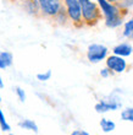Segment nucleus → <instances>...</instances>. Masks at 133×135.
<instances>
[{
  "instance_id": "obj_1",
  "label": "nucleus",
  "mask_w": 133,
  "mask_h": 135,
  "mask_svg": "<svg viewBox=\"0 0 133 135\" xmlns=\"http://www.w3.org/2000/svg\"><path fill=\"white\" fill-rule=\"evenodd\" d=\"M100 7L102 15L104 16L105 25L110 28H116L122 25L127 11L121 9L117 4H112L108 0H95Z\"/></svg>"
},
{
  "instance_id": "obj_2",
  "label": "nucleus",
  "mask_w": 133,
  "mask_h": 135,
  "mask_svg": "<svg viewBox=\"0 0 133 135\" xmlns=\"http://www.w3.org/2000/svg\"><path fill=\"white\" fill-rule=\"evenodd\" d=\"M82 20L87 26H95L103 18L100 7L95 0H79Z\"/></svg>"
},
{
  "instance_id": "obj_3",
  "label": "nucleus",
  "mask_w": 133,
  "mask_h": 135,
  "mask_svg": "<svg viewBox=\"0 0 133 135\" xmlns=\"http://www.w3.org/2000/svg\"><path fill=\"white\" fill-rule=\"evenodd\" d=\"M63 7L66 10V14L75 26L81 27L83 26V20H82V11H81L79 0H63Z\"/></svg>"
},
{
  "instance_id": "obj_4",
  "label": "nucleus",
  "mask_w": 133,
  "mask_h": 135,
  "mask_svg": "<svg viewBox=\"0 0 133 135\" xmlns=\"http://www.w3.org/2000/svg\"><path fill=\"white\" fill-rule=\"evenodd\" d=\"M40 7V12L46 17H55L57 12L63 7L62 0H37Z\"/></svg>"
},
{
  "instance_id": "obj_5",
  "label": "nucleus",
  "mask_w": 133,
  "mask_h": 135,
  "mask_svg": "<svg viewBox=\"0 0 133 135\" xmlns=\"http://www.w3.org/2000/svg\"><path fill=\"white\" fill-rule=\"evenodd\" d=\"M108 47L104 44H98V43H93L88 47L87 49V58L91 63H99V61L104 60L108 55Z\"/></svg>"
},
{
  "instance_id": "obj_6",
  "label": "nucleus",
  "mask_w": 133,
  "mask_h": 135,
  "mask_svg": "<svg viewBox=\"0 0 133 135\" xmlns=\"http://www.w3.org/2000/svg\"><path fill=\"white\" fill-rule=\"evenodd\" d=\"M106 68L114 73H123L127 69V61L125 58L112 54L106 58Z\"/></svg>"
},
{
  "instance_id": "obj_7",
  "label": "nucleus",
  "mask_w": 133,
  "mask_h": 135,
  "mask_svg": "<svg viewBox=\"0 0 133 135\" xmlns=\"http://www.w3.org/2000/svg\"><path fill=\"white\" fill-rule=\"evenodd\" d=\"M132 52H133L132 46L128 44V43H120L116 47H114V49H112V53L115 55H119V57H122V58L130 57L132 54Z\"/></svg>"
},
{
  "instance_id": "obj_8",
  "label": "nucleus",
  "mask_w": 133,
  "mask_h": 135,
  "mask_svg": "<svg viewBox=\"0 0 133 135\" xmlns=\"http://www.w3.org/2000/svg\"><path fill=\"white\" fill-rule=\"evenodd\" d=\"M120 107L119 102H115V101H100L99 103H97L95 106V109L99 113H104V112H108V110H115Z\"/></svg>"
},
{
  "instance_id": "obj_9",
  "label": "nucleus",
  "mask_w": 133,
  "mask_h": 135,
  "mask_svg": "<svg viewBox=\"0 0 133 135\" xmlns=\"http://www.w3.org/2000/svg\"><path fill=\"white\" fill-rule=\"evenodd\" d=\"M25 10L31 15H38L40 12V7L37 0H25Z\"/></svg>"
},
{
  "instance_id": "obj_10",
  "label": "nucleus",
  "mask_w": 133,
  "mask_h": 135,
  "mask_svg": "<svg viewBox=\"0 0 133 135\" xmlns=\"http://www.w3.org/2000/svg\"><path fill=\"white\" fill-rule=\"evenodd\" d=\"M18 125H20L22 129L32 130V132H34V133H38V127H37V124H35L33 120H31V119H25V120L20 122Z\"/></svg>"
},
{
  "instance_id": "obj_11",
  "label": "nucleus",
  "mask_w": 133,
  "mask_h": 135,
  "mask_svg": "<svg viewBox=\"0 0 133 135\" xmlns=\"http://www.w3.org/2000/svg\"><path fill=\"white\" fill-rule=\"evenodd\" d=\"M123 37L126 38H132L133 37V20L131 18L130 21H126L123 23Z\"/></svg>"
},
{
  "instance_id": "obj_12",
  "label": "nucleus",
  "mask_w": 133,
  "mask_h": 135,
  "mask_svg": "<svg viewBox=\"0 0 133 135\" xmlns=\"http://www.w3.org/2000/svg\"><path fill=\"white\" fill-rule=\"evenodd\" d=\"M100 127H102L103 132L110 133V132H112V130L115 129V123H114V122H111V120H109V119L103 118L102 120H100Z\"/></svg>"
},
{
  "instance_id": "obj_13",
  "label": "nucleus",
  "mask_w": 133,
  "mask_h": 135,
  "mask_svg": "<svg viewBox=\"0 0 133 135\" xmlns=\"http://www.w3.org/2000/svg\"><path fill=\"white\" fill-rule=\"evenodd\" d=\"M0 59H1V61L4 63L5 68H7L12 64L14 57H12V54H11L10 52H0Z\"/></svg>"
},
{
  "instance_id": "obj_14",
  "label": "nucleus",
  "mask_w": 133,
  "mask_h": 135,
  "mask_svg": "<svg viewBox=\"0 0 133 135\" xmlns=\"http://www.w3.org/2000/svg\"><path fill=\"white\" fill-rule=\"evenodd\" d=\"M121 118H122L123 120L133 122V108H127V109L122 110V113H121Z\"/></svg>"
},
{
  "instance_id": "obj_15",
  "label": "nucleus",
  "mask_w": 133,
  "mask_h": 135,
  "mask_svg": "<svg viewBox=\"0 0 133 135\" xmlns=\"http://www.w3.org/2000/svg\"><path fill=\"white\" fill-rule=\"evenodd\" d=\"M0 127H1V130H4V132H9L10 130V125L7 124V122L5 119V117H4V113L1 112V109H0Z\"/></svg>"
},
{
  "instance_id": "obj_16",
  "label": "nucleus",
  "mask_w": 133,
  "mask_h": 135,
  "mask_svg": "<svg viewBox=\"0 0 133 135\" xmlns=\"http://www.w3.org/2000/svg\"><path fill=\"white\" fill-rule=\"evenodd\" d=\"M50 76H51V71L48 70L46 73H43V74H38L37 75V79L40 80V81H46V80H49Z\"/></svg>"
},
{
  "instance_id": "obj_17",
  "label": "nucleus",
  "mask_w": 133,
  "mask_h": 135,
  "mask_svg": "<svg viewBox=\"0 0 133 135\" xmlns=\"http://www.w3.org/2000/svg\"><path fill=\"white\" fill-rule=\"evenodd\" d=\"M16 93H17L18 98H20L22 102H25V100H26V93H25V91H23L22 89H20V87H17V89H16Z\"/></svg>"
},
{
  "instance_id": "obj_18",
  "label": "nucleus",
  "mask_w": 133,
  "mask_h": 135,
  "mask_svg": "<svg viewBox=\"0 0 133 135\" xmlns=\"http://www.w3.org/2000/svg\"><path fill=\"white\" fill-rule=\"evenodd\" d=\"M110 73H111V71L109 70L108 68H105V69H103V70L100 71V75H102L103 78H108L109 75H110Z\"/></svg>"
},
{
  "instance_id": "obj_19",
  "label": "nucleus",
  "mask_w": 133,
  "mask_h": 135,
  "mask_svg": "<svg viewBox=\"0 0 133 135\" xmlns=\"http://www.w3.org/2000/svg\"><path fill=\"white\" fill-rule=\"evenodd\" d=\"M108 1H110V3H112V4H120L122 0H108Z\"/></svg>"
},
{
  "instance_id": "obj_20",
  "label": "nucleus",
  "mask_w": 133,
  "mask_h": 135,
  "mask_svg": "<svg viewBox=\"0 0 133 135\" xmlns=\"http://www.w3.org/2000/svg\"><path fill=\"white\" fill-rule=\"evenodd\" d=\"M71 135H82V132H78V130H76V132H73Z\"/></svg>"
},
{
  "instance_id": "obj_21",
  "label": "nucleus",
  "mask_w": 133,
  "mask_h": 135,
  "mask_svg": "<svg viewBox=\"0 0 133 135\" xmlns=\"http://www.w3.org/2000/svg\"><path fill=\"white\" fill-rule=\"evenodd\" d=\"M0 69H5V65H4V63L1 61V59H0Z\"/></svg>"
},
{
  "instance_id": "obj_22",
  "label": "nucleus",
  "mask_w": 133,
  "mask_h": 135,
  "mask_svg": "<svg viewBox=\"0 0 133 135\" xmlns=\"http://www.w3.org/2000/svg\"><path fill=\"white\" fill-rule=\"evenodd\" d=\"M4 87V84H3V80H1V78H0V89H3Z\"/></svg>"
},
{
  "instance_id": "obj_23",
  "label": "nucleus",
  "mask_w": 133,
  "mask_h": 135,
  "mask_svg": "<svg viewBox=\"0 0 133 135\" xmlns=\"http://www.w3.org/2000/svg\"><path fill=\"white\" fill-rule=\"evenodd\" d=\"M82 135H89L87 132H82Z\"/></svg>"
},
{
  "instance_id": "obj_24",
  "label": "nucleus",
  "mask_w": 133,
  "mask_h": 135,
  "mask_svg": "<svg viewBox=\"0 0 133 135\" xmlns=\"http://www.w3.org/2000/svg\"><path fill=\"white\" fill-rule=\"evenodd\" d=\"M132 20H133V14H132Z\"/></svg>"
},
{
  "instance_id": "obj_25",
  "label": "nucleus",
  "mask_w": 133,
  "mask_h": 135,
  "mask_svg": "<svg viewBox=\"0 0 133 135\" xmlns=\"http://www.w3.org/2000/svg\"><path fill=\"white\" fill-rule=\"evenodd\" d=\"M9 135H14V134H9Z\"/></svg>"
},
{
  "instance_id": "obj_26",
  "label": "nucleus",
  "mask_w": 133,
  "mask_h": 135,
  "mask_svg": "<svg viewBox=\"0 0 133 135\" xmlns=\"http://www.w3.org/2000/svg\"><path fill=\"white\" fill-rule=\"evenodd\" d=\"M0 101H1V97H0Z\"/></svg>"
}]
</instances>
